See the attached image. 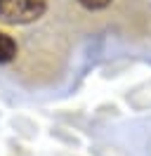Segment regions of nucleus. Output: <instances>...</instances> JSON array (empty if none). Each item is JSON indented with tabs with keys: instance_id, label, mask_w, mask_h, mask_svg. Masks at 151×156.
Returning a JSON list of instances; mask_svg holds the SVG:
<instances>
[{
	"instance_id": "f257e3e1",
	"label": "nucleus",
	"mask_w": 151,
	"mask_h": 156,
	"mask_svg": "<svg viewBox=\"0 0 151 156\" xmlns=\"http://www.w3.org/2000/svg\"><path fill=\"white\" fill-rule=\"evenodd\" d=\"M47 10V0H0V19L7 24H31Z\"/></svg>"
},
{
	"instance_id": "f03ea898",
	"label": "nucleus",
	"mask_w": 151,
	"mask_h": 156,
	"mask_svg": "<svg viewBox=\"0 0 151 156\" xmlns=\"http://www.w3.org/2000/svg\"><path fill=\"white\" fill-rule=\"evenodd\" d=\"M14 55H17V43L9 38L7 33H2V31H0V64L12 62Z\"/></svg>"
},
{
	"instance_id": "7ed1b4c3",
	"label": "nucleus",
	"mask_w": 151,
	"mask_h": 156,
	"mask_svg": "<svg viewBox=\"0 0 151 156\" xmlns=\"http://www.w3.org/2000/svg\"><path fill=\"white\" fill-rule=\"evenodd\" d=\"M111 2L113 0H78V5H83L85 10H90V12H102L106 7H111Z\"/></svg>"
}]
</instances>
